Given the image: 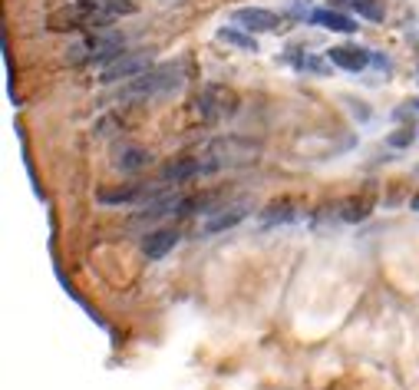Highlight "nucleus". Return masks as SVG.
Instances as JSON below:
<instances>
[{"label": "nucleus", "instance_id": "nucleus-1", "mask_svg": "<svg viewBox=\"0 0 419 390\" xmlns=\"http://www.w3.org/2000/svg\"><path fill=\"white\" fill-rule=\"evenodd\" d=\"M182 86V67H172V63H165V67H152L145 70L142 76L136 80H129L122 86V96H155V93H172Z\"/></svg>", "mask_w": 419, "mask_h": 390}, {"label": "nucleus", "instance_id": "nucleus-2", "mask_svg": "<svg viewBox=\"0 0 419 390\" xmlns=\"http://www.w3.org/2000/svg\"><path fill=\"white\" fill-rule=\"evenodd\" d=\"M113 20L109 17H103V13H93L86 11V7H59V11H53L47 17V27L53 30V34H76V30H103V27H109Z\"/></svg>", "mask_w": 419, "mask_h": 390}, {"label": "nucleus", "instance_id": "nucleus-3", "mask_svg": "<svg viewBox=\"0 0 419 390\" xmlns=\"http://www.w3.org/2000/svg\"><path fill=\"white\" fill-rule=\"evenodd\" d=\"M198 109H201V116L205 119H225V116H234V109H238V96H234V90H228V86H205L201 90V96H198Z\"/></svg>", "mask_w": 419, "mask_h": 390}, {"label": "nucleus", "instance_id": "nucleus-4", "mask_svg": "<svg viewBox=\"0 0 419 390\" xmlns=\"http://www.w3.org/2000/svg\"><path fill=\"white\" fill-rule=\"evenodd\" d=\"M145 70H152V53H122L113 60L109 67H103V83H119V80H136Z\"/></svg>", "mask_w": 419, "mask_h": 390}, {"label": "nucleus", "instance_id": "nucleus-5", "mask_svg": "<svg viewBox=\"0 0 419 390\" xmlns=\"http://www.w3.org/2000/svg\"><path fill=\"white\" fill-rule=\"evenodd\" d=\"M257 149L248 146V142H238V139H218L211 146V162L208 169H222V166H248L255 162Z\"/></svg>", "mask_w": 419, "mask_h": 390}, {"label": "nucleus", "instance_id": "nucleus-6", "mask_svg": "<svg viewBox=\"0 0 419 390\" xmlns=\"http://www.w3.org/2000/svg\"><path fill=\"white\" fill-rule=\"evenodd\" d=\"M234 24L245 27L248 34H274V30H280V17L271 11H261V7H241V11H234Z\"/></svg>", "mask_w": 419, "mask_h": 390}, {"label": "nucleus", "instance_id": "nucleus-7", "mask_svg": "<svg viewBox=\"0 0 419 390\" xmlns=\"http://www.w3.org/2000/svg\"><path fill=\"white\" fill-rule=\"evenodd\" d=\"M373 209H376V186H367L357 195H347V199L340 202L337 212L343 222H363V218H370Z\"/></svg>", "mask_w": 419, "mask_h": 390}, {"label": "nucleus", "instance_id": "nucleus-8", "mask_svg": "<svg viewBox=\"0 0 419 390\" xmlns=\"http://www.w3.org/2000/svg\"><path fill=\"white\" fill-rule=\"evenodd\" d=\"M301 212H304L301 199H294V195H280V199L268 202V205L261 209V222L264 225H284V222H294Z\"/></svg>", "mask_w": 419, "mask_h": 390}, {"label": "nucleus", "instance_id": "nucleus-9", "mask_svg": "<svg viewBox=\"0 0 419 390\" xmlns=\"http://www.w3.org/2000/svg\"><path fill=\"white\" fill-rule=\"evenodd\" d=\"M182 195H175V192H162V195H155V199H149L145 205H142V212L136 215V225H145V222H159V218H165V215H172L182 209Z\"/></svg>", "mask_w": 419, "mask_h": 390}, {"label": "nucleus", "instance_id": "nucleus-10", "mask_svg": "<svg viewBox=\"0 0 419 390\" xmlns=\"http://www.w3.org/2000/svg\"><path fill=\"white\" fill-rule=\"evenodd\" d=\"M175 245H178V232H175V228H155V232H149V235L142 238V255L149 261H159V258H165Z\"/></svg>", "mask_w": 419, "mask_h": 390}, {"label": "nucleus", "instance_id": "nucleus-11", "mask_svg": "<svg viewBox=\"0 0 419 390\" xmlns=\"http://www.w3.org/2000/svg\"><path fill=\"white\" fill-rule=\"evenodd\" d=\"M327 57H330V63H334V67H340V70H350V73L367 70V63H370V53H367V50H360V47H353V43L334 47Z\"/></svg>", "mask_w": 419, "mask_h": 390}, {"label": "nucleus", "instance_id": "nucleus-12", "mask_svg": "<svg viewBox=\"0 0 419 390\" xmlns=\"http://www.w3.org/2000/svg\"><path fill=\"white\" fill-rule=\"evenodd\" d=\"M152 162V153L149 149H142V146H119L116 153H113V166L119 172H139Z\"/></svg>", "mask_w": 419, "mask_h": 390}, {"label": "nucleus", "instance_id": "nucleus-13", "mask_svg": "<svg viewBox=\"0 0 419 390\" xmlns=\"http://www.w3.org/2000/svg\"><path fill=\"white\" fill-rule=\"evenodd\" d=\"M245 215H248V205H245V202H234V205H228V209H218V212H215L208 222H205L201 235H215V232H225V228H232V225L241 222Z\"/></svg>", "mask_w": 419, "mask_h": 390}, {"label": "nucleus", "instance_id": "nucleus-14", "mask_svg": "<svg viewBox=\"0 0 419 390\" xmlns=\"http://www.w3.org/2000/svg\"><path fill=\"white\" fill-rule=\"evenodd\" d=\"M142 195H149V192H145V186H139V182L103 186V189H99V202H103V205H126V202H136V199H142Z\"/></svg>", "mask_w": 419, "mask_h": 390}, {"label": "nucleus", "instance_id": "nucleus-15", "mask_svg": "<svg viewBox=\"0 0 419 390\" xmlns=\"http://www.w3.org/2000/svg\"><path fill=\"white\" fill-rule=\"evenodd\" d=\"M198 172H205V162H198L192 155H182V159H172V162L162 169V182L178 186V182H185V179L198 176Z\"/></svg>", "mask_w": 419, "mask_h": 390}, {"label": "nucleus", "instance_id": "nucleus-16", "mask_svg": "<svg viewBox=\"0 0 419 390\" xmlns=\"http://www.w3.org/2000/svg\"><path fill=\"white\" fill-rule=\"evenodd\" d=\"M311 20H314L317 27H324V30H334V34H353V30H357V20H353V17H347V13H340V11H330V7L314 11Z\"/></svg>", "mask_w": 419, "mask_h": 390}, {"label": "nucleus", "instance_id": "nucleus-17", "mask_svg": "<svg viewBox=\"0 0 419 390\" xmlns=\"http://www.w3.org/2000/svg\"><path fill=\"white\" fill-rule=\"evenodd\" d=\"M80 7L93 13H103L109 20H116V17H129V13H136V0H80Z\"/></svg>", "mask_w": 419, "mask_h": 390}, {"label": "nucleus", "instance_id": "nucleus-18", "mask_svg": "<svg viewBox=\"0 0 419 390\" xmlns=\"http://www.w3.org/2000/svg\"><path fill=\"white\" fill-rule=\"evenodd\" d=\"M218 40L232 43V47L248 50V53H257V40H255L251 34H245V30H234V27H222V30H218Z\"/></svg>", "mask_w": 419, "mask_h": 390}, {"label": "nucleus", "instance_id": "nucleus-19", "mask_svg": "<svg viewBox=\"0 0 419 390\" xmlns=\"http://www.w3.org/2000/svg\"><path fill=\"white\" fill-rule=\"evenodd\" d=\"M337 7H350V11H357L367 20H383V7L376 0H337Z\"/></svg>", "mask_w": 419, "mask_h": 390}, {"label": "nucleus", "instance_id": "nucleus-20", "mask_svg": "<svg viewBox=\"0 0 419 390\" xmlns=\"http://www.w3.org/2000/svg\"><path fill=\"white\" fill-rule=\"evenodd\" d=\"M90 60V43L83 40V43H73L66 53H63V63H70V67H76V63H86Z\"/></svg>", "mask_w": 419, "mask_h": 390}, {"label": "nucleus", "instance_id": "nucleus-21", "mask_svg": "<svg viewBox=\"0 0 419 390\" xmlns=\"http://www.w3.org/2000/svg\"><path fill=\"white\" fill-rule=\"evenodd\" d=\"M294 67H297V70H307V73H330V63H324V60H317V57L294 60Z\"/></svg>", "mask_w": 419, "mask_h": 390}, {"label": "nucleus", "instance_id": "nucleus-22", "mask_svg": "<svg viewBox=\"0 0 419 390\" xmlns=\"http://www.w3.org/2000/svg\"><path fill=\"white\" fill-rule=\"evenodd\" d=\"M413 139H416V130H413V126H399V130L390 136V146H409Z\"/></svg>", "mask_w": 419, "mask_h": 390}, {"label": "nucleus", "instance_id": "nucleus-23", "mask_svg": "<svg viewBox=\"0 0 419 390\" xmlns=\"http://www.w3.org/2000/svg\"><path fill=\"white\" fill-rule=\"evenodd\" d=\"M409 209H413V212H419V192L413 195V199H409Z\"/></svg>", "mask_w": 419, "mask_h": 390}]
</instances>
